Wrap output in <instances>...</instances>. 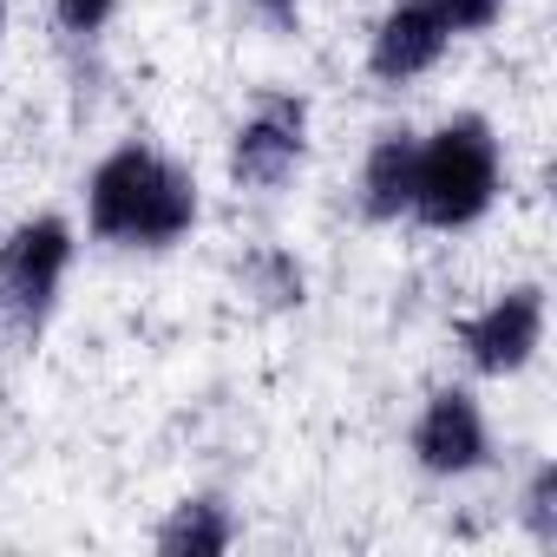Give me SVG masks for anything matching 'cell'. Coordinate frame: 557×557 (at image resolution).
<instances>
[{"instance_id":"obj_7","label":"cell","mask_w":557,"mask_h":557,"mask_svg":"<svg viewBox=\"0 0 557 557\" xmlns=\"http://www.w3.org/2000/svg\"><path fill=\"white\" fill-rule=\"evenodd\" d=\"M413 459L420 472L433 479H466L492 459V426H485V407L466 394V387H433L420 420H413Z\"/></svg>"},{"instance_id":"obj_11","label":"cell","mask_w":557,"mask_h":557,"mask_svg":"<svg viewBox=\"0 0 557 557\" xmlns=\"http://www.w3.org/2000/svg\"><path fill=\"white\" fill-rule=\"evenodd\" d=\"M531 544H557V459H537L524 479V505H518Z\"/></svg>"},{"instance_id":"obj_13","label":"cell","mask_w":557,"mask_h":557,"mask_svg":"<svg viewBox=\"0 0 557 557\" xmlns=\"http://www.w3.org/2000/svg\"><path fill=\"white\" fill-rule=\"evenodd\" d=\"M498 14H505V0H446L453 34H485V27H498Z\"/></svg>"},{"instance_id":"obj_1","label":"cell","mask_w":557,"mask_h":557,"mask_svg":"<svg viewBox=\"0 0 557 557\" xmlns=\"http://www.w3.org/2000/svg\"><path fill=\"white\" fill-rule=\"evenodd\" d=\"M197 216H203L197 177L138 138L106 151L86 177V223L112 249H177L197 230Z\"/></svg>"},{"instance_id":"obj_8","label":"cell","mask_w":557,"mask_h":557,"mask_svg":"<svg viewBox=\"0 0 557 557\" xmlns=\"http://www.w3.org/2000/svg\"><path fill=\"white\" fill-rule=\"evenodd\" d=\"M413 151H420V138L407 125H394V132H381L368 145V158H361V216L368 223H400L407 216V203H413Z\"/></svg>"},{"instance_id":"obj_4","label":"cell","mask_w":557,"mask_h":557,"mask_svg":"<svg viewBox=\"0 0 557 557\" xmlns=\"http://www.w3.org/2000/svg\"><path fill=\"white\" fill-rule=\"evenodd\" d=\"M309 158V99L302 92H256L230 138V184L236 190H283Z\"/></svg>"},{"instance_id":"obj_2","label":"cell","mask_w":557,"mask_h":557,"mask_svg":"<svg viewBox=\"0 0 557 557\" xmlns=\"http://www.w3.org/2000/svg\"><path fill=\"white\" fill-rule=\"evenodd\" d=\"M505 184V151L479 112H453L413 151V203L407 216L426 230H472Z\"/></svg>"},{"instance_id":"obj_9","label":"cell","mask_w":557,"mask_h":557,"mask_svg":"<svg viewBox=\"0 0 557 557\" xmlns=\"http://www.w3.org/2000/svg\"><path fill=\"white\" fill-rule=\"evenodd\" d=\"M151 544L164 557H223L236 544V518H230V505L216 492H197V498L171 505V518L151 531Z\"/></svg>"},{"instance_id":"obj_12","label":"cell","mask_w":557,"mask_h":557,"mask_svg":"<svg viewBox=\"0 0 557 557\" xmlns=\"http://www.w3.org/2000/svg\"><path fill=\"white\" fill-rule=\"evenodd\" d=\"M112 8H119V0H53V21H60L73 40H92V34L112 21Z\"/></svg>"},{"instance_id":"obj_6","label":"cell","mask_w":557,"mask_h":557,"mask_svg":"<svg viewBox=\"0 0 557 557\" xmlns=\"http://www.w3.org/2000/svg\"><path fill=\"white\" fill-rule=\"evenodd\" d=\"M453 21H446V0H394V8L374 21L368 34V73L381 86H407L420 73H433L453 47Z\"/></svg>"},{"instance_id":"obj_3","label":"cell","mask_w":557,"mask_h":557,"mask_svg":"<svg viewBox=\"0 0 557 557\" xmlns=\"http://www.w3.org/2000/svg\"><path fill=\"white\" fill-rule=\"evenodd\" d=\"M73 269V223L40 210L27 223H14V236L0 243V342L8 348H34L40 329L60 309Z\"/></svg>"},{"instance_id":"obj_5","label":"cell","mask_w":557,"mask_h":557,"mask_svg":"<svg viewBox=\"0 0 557 557\" xmlns=\"http://www.w3.org/2000/svg\"><path fill=\"white\" fill-rule=\"evenodd\" d=\"M459 348L479 374L505 381L524 374L544 348V283H511L505 296H492L479 315L459 322Z\"/></svg>"},{"instance_id":"obj_15","label":"cell","mask_w":557,"mask_h":557,"mask_svg":"<svg viewBox=\"0 0 557 557\" xmlns=\"http://www.w3.org/2000/svg\"><path fill=\"white\" fill-rule=\"evenodd\" d=\"M0 40H8V0H0Z\"/></svg>"},{"instance_id":"obj_10","label":"cell","mask_w":557,"mask_h":557,"mask_svg":"<svg viewBox=\"0 0 557 557\" xmlns=\"http://www.w3.org/2000/svg\"><path fill=\"white\" fill-rule=\"evenodd\" d=\"M230 275H236V296H249V309H262V315L302 309V296H309V275L289 249H249Z\"/></svg>"},{"instance_id":"obj_14","label":"cell","mask_w":557,"mask_h":557,"mask_svg":"<svg viewBox=\"0 0 557 557\" xmlns=\"http://www.w3.org/2000/svg\"><path fill=\"white\" fill-rule=\"evenodd\" d=\"M249 8H256L262 21H275V27H289V21L302 14V0H249Z\"/></svg>"}]
</instances>
